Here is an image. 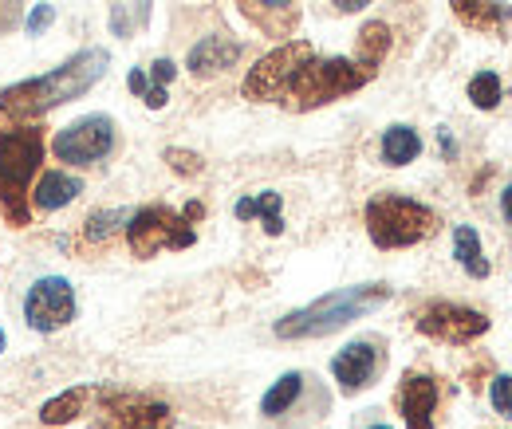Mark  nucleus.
Returning a JSON list of instances; mask_svg holds the SVG:
<instances>
[{
    "mask_svg": "<svg viewBox=\"0 0 512 429\" xmlns=\"http://www.w3.org/2000/svg\"><path fill=\"white\" fill-rule=\"evenodd\" d=\"M390 44H394V36H390V28L383 20H367L359 28V36H355V52L351 56H320V52H312L308 60L300 63L288 75L284 91H280V107L304 115V111H320V107L343 99V95L363 91L379 75L386 56H390Z\"/></svg>",
    "mask_w": 512,
    "mask_h": 429,
    "instance_id": "1",
    "label": "nucleus"
},
{
    "mask_svg": "<svg viewBox=\"0 0 512 429\" xmlns=\"http://www.w3.org/2000/svg\"><path fill=\"white\" fill-rule=\"evenodd\" d=\"M107 71H111V52L107 48H83V52L67 56L64 63H56L52 71H44V75H32V79H20V83L4 87L0 91V115L36 123V119L67 107L71 99L87 95Z\"/></svg>",
    "mask_w": 512,
    "mask_h": 429,
    "instance_id": "2",
    "label": "nucleus"
},
{
    "mask_svg": "<svg viewBox=\"0 0 512 429\" xmlns=\"http://www.w3.org/2000/svg\"><path fill=\"white\" fill-rule=\"evenodd\" d=\"M48 158V134L40 123L0 115V213L12 229L32 225V185Z\"/></svg>",
    "mask_w": 512,
    "mask_h": 429,
    "instance_id": "3",
    "label": "nucleus"
},
{
    "mask_svg": "<svg viewBox=\"0 0 512 429\" xmlns=\"http://www.w3.org/2000/svg\"><path fill=\"white\" fill-rule=\"evenodd\" d=\"M394 296L390 284H351V288H335L312 304L296 307L288 315L276 319L272 335L284 339V343H300V339H323V335H335L343 327H351L355 319L379 311Z\"/></svg>",
    "mask_w": 512,
    "mask_h": 429,
    "instance_id": "4",
    "label": "nucleus"
},
{
    "mask_svg": "<svg viewBox=\"0 0 512 429\" xmlns=\"http://www.w3.org/2000/svg\"><path fill=\"white\" fill-rule=\"evenodd\" d=\"M363 221H367L371 245L383 248V252L422 245L442 225L438 209H430L426 201H414L406 193H375L363 209Z\"/></svg>",
    "mask_w": 512,
    "mask_h": 429,
    "instance_id": "5",
    "label": "nucleus"
},
{
    "mask_svg": "<svg viewBox=\"0 0 512 429\" xmlns=\"http://www.w3.org/2000/svg\"><path fill=\"white\" fill-rule=\"evenodd\" d=\"M91 414H95L91 429H174L170 402L142 394V390L111 386V382H99Z\"/></svg>",
    "mask_w": 512,
    "mask_h": 429,
    "instance_id": "6",
    "label": "nucleus"
},
{
    "mask_svg": "<svg viewBox=\"0 0 512 429\" xmlns=\"http://www.w3.org/2000/svg\"><path fill=\"white\" fill-rule=\"evenodd\" d=\"M123 233H127L130 256H138V260H150V256H158L166 248L182 252V248L197 245L193 225L178 209H170V205H142V209H134L127 217Z\"/></svg>",
    "mask_w": 512,
    "mask_h": 429,
    "instance_id": "7",
    "label": "nucleus"
},
{
    "mask_svg": "<svg viewBox=\"0 0 512 429\" xmlns=\"http://www.w3.org/2000/svg\"><path fill=\"white\" fill-rule=\"evenodd\" d=\"M119 146V126L107 115H83L75 123H67L64 130L52 134L48 150L56 162H64L71 170H87V166H99L115 154Z\"/></svg>",
    "mask_w": 512,
    "mask_h": 429,
    "instance_id": "8",
    "label": "nucleus"
},
{
    "mask_svg": "<svg viewBox=\"0 0 512 429\" xmlns=\"http://www.w3.org/2000/svg\"><path fill=\"white\" fill-rule=\"evenodd\" d=\"M414 327L418 335L434 339V343H449V347H469L473 339H481L489 331V315L477 307L449 304V300H430L426 307L414 311Z\"/></svg>",
    "mask_w": 512,
    "mask_h": 429,
    "instance_id": "9",
    "label": "nucleus"
},
{
    "mask_svg": "<svg viewBox=\"0 0 512 429\" xmlns=\"http://www.w3.org/2000/svg\"><path fill=\"white\" fill-rule=\"evenodd\" d=\"M79 315V300L67 276H40L24 296V323L36 335H56Z\"/></svg>",
    "mask_w": 512,
    "mask_h": 429,
    "instance_id": "10",
    "label": "nucleus"
},
{
    "mask_svg": "<svg viewBox=\"0 0 512 429\" xmlns=\"http://www.w3.org/2000/svg\"><path fill=\"white\" fill-rule=\"evenodd\" d=\"M312 52H316V48H312L308 40H284L280 48H272L268 56H260V60L249 67V75H245V83H241V95H245L249 103H280V91H284L288 75L308 60Z\"/></svg>",
    "mask_w": 512,
    "mask_h": 429,
    "instance_id": "11",
    "label": "nucleus"
},
{
    "mask_svg": "<svg viewBox=\"0 0 512 429\" xmlns=\"http://www.w3.org/2000/svg\"><path fill=\"white\" fill-rule=\"evenodd\" d=\"M386 367V351H383V339H355L347 343L335 359H331V378L339 386V394H359L367 390Z\"/></svg>",
    "mask_w": 512,
    "mask_h": 429,
    "instance_id": "12",
    "label": "nucleus"
},
{
    "mask_svg": "<svg viewBox=\"0 0 512 429\" xmlns=\"http://www.w3.org/2000/svg\"><path fill=\"white\" fill-rule=\"evenodd\" d=\"M438 402H442V390H438V378L434 374H426V370H406L402 374L398 394H394V406H398L406 429H434V422H438Z\"/></svg>",
    "mask_w": 512,
    "mask_h": 429,
    "instance_id": "13",
    "label": "nucleus"
},
{
    "mask_svg": "<svg viewBox=\"0 0 512 429\" xmlns=\"http://www.w3.org/2000/svg\"><path fill=\"white\" fill-rule=\"evenodd\" d=\"M79 193H83V178L67 170H40V178L32 185V213H60Z\"/></svg>",
    "mask_w": 512,
    "mask_h": 429,
    "instance_id": "14",
    "label": "nucleus"
},
{
    "mask_svg": "<svg viewBox=\"0 0 512 429\" xmlns=\"http://www.w3.org/2000/svg\"><path fill=\"white\" fill-rule=\"evenodd\" d=\"M237 4L249 16V24L268 36H292L300 24V0H237Z\"/></svg>",
    "mask_w": 512,
    "mask_h": 429,
    "instance_id": "15",
    "label": "nucleus"
},
{
    "mask_svg": "<svg viewBox=\"0 0 512 429\" xmlns=\"http://www.w3.org/2000/svg\"><path fill=\"white\" fill-rule=\"evenodd\" d=\"M95 394H99V386H91V382L67 386V390H60L56 398H48V402L40 406V422H44V426H52V429L79 422L83 414H91V406H95Z\"/></svg>",
    "mask_w": 512,
    "mask_h": 429,
    "instance_id": "16",
    "label": "nucleus"
},
{
    "mask_svg": "<svg viewBox=\"0 0 512 429\" xmlns=\"http://www.w3.org/2000/svg\"><path fill=\"white\" fill-rule=\"evenodd\" d=\"M241 52L245 48L237 40H229V36H205V40H197L190 48L186 67H190V75H197V79H209L217 71H229L233 63L241 60Z\"/></svg>",
    "mask_w": 512,
    "mask_h": 429,
    "instance_id": "17",
    "label": "nucleus"
},
{
    "mask_svg": "<svg viewBox=\"0 0 512 429\" xmlns=\"http://www.w3.org/2000/svg\"><path fill=\"white\" fill-rule=\"evenodd\" d=\"M449 8H453V16H457L465 28L485 32V36L505 32L512 20V12L505 0H449Z\"/></svg>",
    "mask_w": 512,
    "mask_h": 429,
    "instance_id": "18",
    "label": "nucleus"
},
{
    "mask_svg": "<svg viewBox=\"0 0 512 429\" xmlns=\"http://www.w3.org/2000/svg\"><path fill=\"white\" fill-rule=\"evenodd\" d=\"M233 217L237 221H260L268 237H280L284 233V197L276 189H260L256 197H241L233 205Z\"/></svg>",
    "mask_w": 512,
    "mask_h": 429,
    "instance_id": "19",
    "label": "nucleus"
},
{
    "mask_svg": "<svg viewBox=\"0 0 512 429\" xmlns=\"http://www.w3.org/2000/svg\"><path fill=\"white\" fill-rule=\"evenodd\" d=\"M418 154H422V134H418L414 126H410V123L386 126L383 142H379V158H383V166H390V170H402V166L418 162Z\"/></svg>",
    "mask_w": 512,
    "mask_h": 429,
    "instance_id": "20",
    "label": "nucleus"
},
{
    "mask_svg": "<svg viewBox=\"0 0 512 429\" xmlns=\"http://www.w3.org/2000/svg\"><path fill=\"white\" fill-rule=\"evenodd\" d=\"M304 374L300 370H288V374H280L272 386H268V394L260 398V414L264 418H280V414H288L296 402H300V394H304Z\"/></svg>",
    "mask_w": 512,
    "mask_h": 429,
    "instance_id": "21",
    "label": "nucleus"
},
{
    "mask_svg": "<svg viewBox=\"0 0 512 429\" xmlns=\"http://www.w3.org/2000/svg\"><path fill=\"white\" fill-rule=\"evenodd\" d=\"M453 256H457V264L473 276V280H485L493 268H489V260H485V248H481V233L473 229V225H457L453 229Z\"/></svg>",
    "mask_w": 512,
    "mask_h": 429,
    "instance_id": "22",
    "label": "nucleus"
},
{
    "mask_svg": "<svg viewBox=\"0 0 512 429\" xmlns=\"http://www.w3.org/2000/svg\"><path fill=\"white\" fill-rule=\"evenodd\" d=\"M127 209H95L87 221H83V241L87 245H107L115 241L123 229H127Z\"/></svg>",
    "mask_w": 512,
    "mask_h": 429,
    "instance_id": "23",
    "label": "nucleus"
},
{
    "mask_svg": "<svg viewBox=\"0 0 512 429\" xmlns=\"http://www.w3.org/2000/svg\"><path fill=\"white\" fill-rule=\"evenodd\" d=\"M501 95H505V87H501V75L497 71H477L469 79V103L477 111H497L501 107Z\"/></svg>",
    "mask_w": 512,
    "mask_h": 429,
    "instance_id": "24",
    "label": "nucleus"
},
{
    "mask_svg": "<svg viewBox=\"0 0 512 429\" xmlns=\"http://www.w3.org/2000/svg\"><path fill=\"white\" fill-rule=\"evenodd\" d=\"M162 158H166V166H170L178 178H197V174L205 170V158L193 154V150H182V146H166Z\"/></svg>",
    "mask_w": 512,
    "mask_h": 429,
    "instance_id": "25",
    "label": "nucleus"
},
{
    "mask_svg": "<svg viewBox=\"0 0 512 429\" xmlns=\"http://www.w3.org/2000/svg\"><path fill=\"white\" fill-rule=\"evenodd\" d=\"M489 402H493L497 414L512 418V374H497V378H493V386H489Z\"/></svg>",
    "mask_w": 512,
    "mask_h": 429,
    "instance_id": "26",
    "label": "nucleus"
},
{
    "mask_svg": "<svg viewBox=\"0 0 512 429\" xmlns=\"http://www.w3.org/2000/svg\"><path fill=\"white\" fill-rule=\"evenodd\" d=\"M52 24H56V4L40 0V4H32L28 20H24V32H28V36H40V32H44V28H52Z\"/></svg>",
    "mask_w": 512,
    "mask_h": 429,
    "instance_id": "27",
    "label": "nucleus"
},
{
    "mask_svg": "<svg viewBox=\"0 0 512 429\" xmlns=\"http://www.w3.org/2000/svg\"><path fill=\"white\" fill-rule=\"evenodd\" d=\"M142 103H146V107H150V111H162V107H166V103H170V91H166V87H162V83H150V87H146V91H142Z\"/></svg>",
    "mask_w": 512,
    "mask_h": 429,
    "instance_id": "28",
    "label": "nucleus"
},
{
    "mask_svg": "<svg viewBox=\"0 0 512 429\" xmlns=\"http://www.w3.org/2000/svg\"><path fill=\"white\" fill-rule=\"evenodd\" d=\"M174 75H178V63L174 60H154V67H150V83H162L166 87Z\"/></svg>",
    "mask_w": 512,
    "mask_h": 429,
    "instance_id": "29",
    "label": "nucleus"
},
{
    "mask_svg": "<svg viewBox=\"0 0 512 429\" xmlns=\"http://www.w3.org/2000/svg\"><path fill=\"white\" fill-rule=\"evenodd\" d=\"M111 24H115V36H119V40H130V32H134V28H130L123 4H115V8H111Z\"/></svg>",
    "mask_w": 512,
    "mask_h": 429,
    "instance_id": "30",
    "label": "nucleus"
},
{
    "mask_svg": "<svg viewBox=\"0 0 512 429\" xmlns=\"http://www.w3.org/2000/svg\"><path fill=\"white\" fill-rule=\"evenodd\" d=\"M127 87H130V95H138L142 99V91L150 87V75L142 71V67H130V75H127Z\"/></svg>",
    "mask_w": 512,
    "mask_h": 429,
    "instance_id": "31",
    "label": "nucleus"
},
{
    "mask_svg": "<svg viewBox=\"0 0 512 429\" xmlns=\"http://www.w3.org/2000/svg\"><path fill=\"white\" fill-rule=\"evenodd\" d=\"M335 4V12H343V16H351V12H363L371 0H331Z\"/></svg>",
    "mask_w": 512,
    "mask_h": 429,
    "instance_id": "32",
    "label": "nucleus"
},
{
    "mask_svg": "<svg viewBox=\"0 0 512 429\" xmlns=\"http://www.w3.org/2000/svg\"><path fill=\"white\" fill-rule=\"evenodd\" d=\"M182 217H186V221H201V217H205V205H201V201H190V205H186V209H182Z\"/></svg>",
    "mask_w": 512,
    "mask_h": 429,
    "instance_id": "33",
    "label": "nucleus"
},
{
    "mask_svg": "<svg viewBox=\"0 0 512 429\" xmlns=\"http://www.w3.org/2000/svg\"><path fill=\"white\" fill-rule=\"evenodd\" d=\"M438 142H442V154H446L449 162L457 158V146H453V138H449V130H438Z\"/></svg>",
    "mask_w": 512,
    "mask_h": 429,
    "instance_id": "34",
    "label": "nucleus"
},
{
    "mask_svg": "<svg viewBox=\"0 0 512 429\" xmlns=\"http://www.w3.org/2000/svg\"><path fill=\"white\" fill-rule=\"evenodd\" d=\"M501 213H505V221L512 225V182L505 185V193H501Z\"/></svg>",
    "mask_w": 512,
    "mask_h": 429,
    "instance_id": "35",
    "label": "nucleus"
},
{
    "mask_svg": "<svg viewBox=\"0 0 512 429\" xmlns=\"http://www.w3.org/2000/svg\"><path fill=\"white\" fill-rule=\"evenodd\" d=\"M4 347H8V335H4V327H0V355H4Z\"/></svg>",
    "mask_w": 512,
    "mask_h": 429,
    "instance_id": "36",
    "label": "nucleus"
},
{
    "mask_svg": "<svg viewBox=\"0 0 512 429\" xmlns=\"http://www.w3.org/2000/svg\"><path fill=\"white\" fill-rule=\"evenodd\" d=\"M371 429H390V426H371Z\"/></svg>",
    "mask_w": 512,
    "mask_h": 429,
    "instance_id": "37",
    "label": "nucleus"
}]
</instances>
